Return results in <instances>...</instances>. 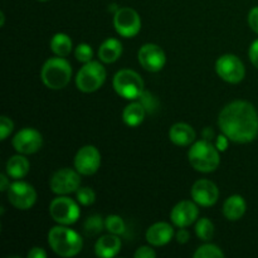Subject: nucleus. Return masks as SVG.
I'll return each instance as SVG.
<instances>
[{
  "instance_id": "nucleus-30",
  "label": "nucleus",
  "mask_w": 258,
  "mask_h": 258,
  "mask_svg": "<svg viewBox=\"0 0 258 258\" xmlns=\"http://www.w3.org/2000/svg\"><path fill=\"white\" fill-rule=\"evenodd\" d=\"M77 202L82 206L88 207L91 204L95 203L96 201V193L93 189L88 188V186H85V188H80L77 191Z\"/></svg>"
},
{
  "instance_id": "nucleus-33",
  "label": "nucleus",
  "mask_w": 258,
  "mask_h": 258,
  "mask_svg": "<svg viewBox=\"0 0 258 258\" xmlns=\"http://www.w3.org/2000/svg\"><path fill=\"white\" fill-rule=\"evenodd\" d=\"M134 256H135L136 258H155L156 252L154 251L151 247L141 246L136 249V252L134 253Z\"/></svg>"
},
{
  "instance_id": "nucleus-41",
  "label": "nucleus",
  "mask_w": 258,
  "mask_h": 258,
  "mask_svg": "<svg viewBox=\"0 0 258 258\" xmlns=\"http://www.w3.org/2000/svg\"><path fill=\"white\" fill-rule=\"evenodd\" d=\"M38 2H48V0H38Z\"/></svg>"
},
{
  "instance_id": "nucleus-16",
  "label": "nucleus",
  "mask_w": 258,
  "mask_h": 258,
  "mask_svg": "<svg viewBox=\"0 0 258 258\" xmlns=\"http://www.w3.org/2000/svg\"><path fill=\"white\" fill-rule=\"evenodd\" d=\"M198 204L194 201H183L171 209L170 219L174 226L178 228H186L198 219Z\"/></svg>"
},
{
  "instance_id": "nucleus-1",
  "label": "nucleus",
  "mask_w": 258,
  "mask_h": 258,
  "mask_svg": "<svg viewBox=\"0 0 258 258\" xmlns=\"http://www.w3.org/2000/svg\"><path fill=\"white\" fill-rule=\"evenodd\" d=\"M218 125L222 134L233 143H251L258 136V113L252 103L233 101L221 111Z\"/></svg>"
},
{
  "instance_id": "nucleus-24",
  "label": "nucleus",
  "mask_w": 258,
  "mask_h": 258,
  "mask_svg": "<svg viewBox=\"0 0 258 258\" xmlns=\"http://www.w3.org/2000/svg\"><path fill=\"white\" fill-rule=\"evenodd\" d=\"M72 39L64 33H57L50 39V49L58 57H67L72 52Z\"/></svg>"
},
{
  "instance_id": "nucleus-36",
  "label": "nucleus",
  "mask_w": 258,
  "mask_h": 258,
  "mask_svg": "<svg viewBox=\"0 0 258 258\" xmlns=\"http://www.w3.org/2000/svg\"><path fill=\"white\" fill-rule=\"evenodd\" d=\"M28 258H47V252L39 247H33L27 254Z\"/></svg>"
},
{
  "instance_id": "nucleus-22",
  "label": "nucleus",
  "mask_w": 258,
  "mask_h": 258,
  "mask_svg": "<svg viewBox=\"0 0 258 258\" xmlns=\"http://www.w3.org/2000/svg\"><path fill=\"white\" fill-rule=\"evenodd\" d=\"M29 161L23 154L12 156L5 165V171L9 175V178L14 179V180H20L24 176H27V174L29 173Z\"/></svg>"
},
{
  "instance_id": "nucleus-26",
  "label": "nucleus",
  "mask_w": 258,
  "mask_h": 258,
  "mask_svg": "<svg viewBox=\"0 0 258 258\" xmlns=\"http://www.w3.org/2000/svg\"><path fill=\"white\" fill-rule=\"evenodd\" d=\"M196 234L202 241H211L214 234V226L208 218L198 219L196 224Z\"/></svg>"
},
{
  "instance_id": "nucleus-18",
  "label": "nucleus",
  "mask_w": 258,
  "mask_h": 258,
  "mask_svg": "<svg viewBox=\"0 0 258 258\" xmlns=\"http://www.w3.org/2000/svg\"><path fill=\"white\" fill-rule=\"evenodd\" d=\"M121 239L117 234H106L97 239L95 244V253L101 258H112L121 251Z\"/></svg>"
},
{
  "instance_id": "nucleus-17",
  "label": "nucleus",
  "mask_w": 258,
  "mask_h": 258,
  "mask_svg": "<svg viewBox=\"0 0 258 258\" xmlns=\"http://www.w3.org/2000/svg\"><path fill=\"white\" fill-rule=\"evenodd\" d=\"M174 237V228L166 222H158L146 231V241L154 247L168 244Z\"/></svg>"
},
{
  "instance_id": "nucleus-9",
  "label": "nucleus",
  "mask_w": 258,
  "mask_h": 258,
  "mask_svg": "<svg viewBox=\"0 0 258 258\" xmlns=\"http://www.w3.org/2000/svg\"><path fill=\"white\" fill-rule=\"evenodd\" d=\"M216 72L226 82L236 85L243 81L246 70L242 60L234 54H223L216 62Z\"/></svg>"
},
{
  "instance_id": "nucleus-2",
  "label": "nucleus",
  "mask_w": 258,
  "mask_h": 258,
  "mask_svg": "<svg viewBox=\"0 0 258 258\" xmlns=\"http://www.w3.org/2000/svg\"><path fill=\"white\" fill-rule=\"evenodd\" d=\"M48 243L55 254L66 258L77 256L83 247L80 234L62 224L50 229L48 233Z\"/></svg>"
},
{
  "instance_id": "nucleus-7",
  "label": "nucleus",
  "mask_w": 258,
  "mask_h": 258,
  "mask_svg": "<svg viewBox=\"0 0 258 258\" xmlns=\"http://www.w3.org/2000/svg\"><path fill=\"white\" fill-rule=\"evenodd\" d=\"M49 214L53 221L62 226L75 224L80 218V207L73 199L68 197L59 196L54 198L49 204Z\"/></svg>"
},
{
  "instance_id": "nucleus-8",
  "label": "nucleus",
  "mask_w": 258,
  "mask_h": 258,
  "mask_svg": "<svg viewBox=\"0 0 258 258\" xmlns=\"http://www.w3.org/2000/svg\"><path fill=\"white\" fill-rule=\"evenodd\" d=\"M8 201L19 211H28L37 202V191L30 184L17 180L9 185L7 190Z\"/></svg>"
},
{
  "instance_id": "nucleus-29",
  "label": "nucleus",
  "mask_w": 258,
  "mask_h": 258,
  "mask_svg": "<svg viewBox=\"0 0 258 258\" xmlns=\"http://www.w3.org/2000/svg\"><path fill=\"white\" fill-rule=\"evenodd\" d=\"M75 55H76V59L81 63H88L92 60L93 57V50L91 48V45H88L87 43H81V44L77 45L75 50Z\"/></svg>"
},
{
  "instance_id": "nucleus-13",
  "label": "nucleus",
  "mask_w": 258,
  "mask_h": 258,
  "mask_svg": "<svg viewBox=\"0 0 258 258\" xmlns=\"http://www.w3.org/2000/svg\"><path fill=\"white\" fill-rule=\"evenodd\" d=\"M42 145V134L32 127L23 128L13 138V148L17 153L23 154V155L37 153L38 150H40Z\"/></svg>"
},
{
  "instance_id": "nucleus-37",
  "label": "nucleus",
  "mask_w": 258,
  "mask_h": 258,
  "mask_svg": "<svg viewBox=\"0 0 258 258\" xmlns=\"http://www.w3.org/2000/svg\"><path fill=\"white\" fill-rule=\"evenodd\" d=\"M228 141H231V140H229V139L227 138L224 134H223V135L218 136V138H217V140H216V148L218 149L219 151L227 150V148H228Z\"/></svg>"
},
{
  "instance_id": "nucleus-10",
  "label": "nucleus",
  "mask_w": 258,
  "mask_h": 258,
  "mask_svg": "<svg viewBox=\"0 0 258 258\" xmlns=\"http://www.w3.org/2000/svg\"><path fill=\"white\" fill-rule=\"evenodd\" d=\"M113 25L121 37L133 38L141 29L140 15L131 8H118L113 17Z\"/></svg>"
},
{
  "instance_id": "nucleus-3",
  "label": "nucleus",
  "mask_w": 258,
  "mask_h": 258,
  "mask_svg": "<svg viewBox=\"0 0 258 258\" xmlns=\"http://www.w3.org/2000/svg\"><path fill=\"white\" fill-rule=\"evenodd\" d=\"M188 158L190 165L201 173H212L218 168L221 163L219 150L216 145L206 139L197 141L191 145V148L189 149Z\"/></svg>"
},
{
  "instance_id": "nucleus-19",
  "label": "nucleus",
  "mask_w": 258,
  "mask_h": 258,
  "mask_svg": "<svg viewBox=\"0 0 258 258\" xmlns=\"http://www.w3.org/2000/svg\"><path fill=\"white\" fill-rule=\"evenodd\" d=\"M196 131L190 125L184 122L174 123L169 130V139L176 146H189L196 141Z\"/></svg>"
},
{
  "instance_id": "nucleus-27",
  "label": "nucleus",
  "mask_w": 258,
  "mask_h": 258,
  "mask_svg": "<svg viewBox=\"0 0 258 258\" xmlns=\"http://www.w3.org/2000/svg\"><path fill=\"white\" fill-rule=\"evenodd\" d=\"M193 256L194 258H222L224 257V253L216 244L207 243L198 247V249L194 252Z\"/></svg>"
},
{
  "instance_id": "nucleus-11",
  "label": "nucleus",
  "mask_w": 258,
  "mask_h": 258,
  "mask_svg": "<svg viewBox=\"0 0 258 258\" xmlns=\"http://www.w3.org/2000/svg\"><path fill=\"white\" fill-rule=\"evenodd\" d=\"M80 175L81 174L77 170H72L68 168L55 171L49 181L50 190L57 196H67V194L75 193L80 189Z\"/></svg>"
},
{
  "instance_id": "nucleus-25",
  "label": "nucleus",
  "mask_w": 258,
  "mask_h": 258,
  "mask_svg": "<svg viewBox=\"0 0 258 258\" xmlns=\"http://www.w3.org/2000/svg\"><path fill=\"white\" fill-rule=\"evenodd\" d=\"M103 228H105V221L98 214L90 216L83 224V231L86 236H97L102 232Z\"/></svg>"
},
{
  "instance_id": "nucleus-34",
  "label": "nucleus",
  "mask_w": 258,
  "mask_h": 258,
  "mask_svg": "<svg viewBox=\"0 0 258 258\" xmlns=\"http://www.w3.org/2000/svg\"><path fill=\"white\" fill-rule=\"evenodd\" d=\"M248 24L251 29L253 30L256 34H258V7L251 9L248 14Z\"/></svg>"
},
{
  "instance_id": "nucleus-4",
  "label": "nucleus",
  "mask_w": 258,
  "mask_h": 258,
  "mask_svg": "<svg viewBox=\"0 0 258 258\" xmlns=\"http://www.w3.org/2000/svg\"><path fill=\"white\" fill-rule=\"evenodd\" d=\"M72 67L64 57H54L45 60L40 71V78L45 87L50 90H62L70 83Z\"/></svg>"
},
{
  "instance_id": "nucleus-21",
  "label": "nucleus",
  "mask_w": 258,
  "mask_h": 258,
  "mask_svg": "<svg viewBox=\"0 0 258 258\" xmlns=\"http://www.w3.org/2000/svg\"><path fill=\"white\" fill-rule=\"evenodd\" d=\"M247 209L246 201L241 196H231L223 204V214L228 221H238L244 216Z\"/></svg>"
},
{
  "instance_id": "nucleus-39",
  "label": "nucleus",
  "mask_w": 258,
  "mask_h": 258,
  "mask_svg": "<svg viewBox=\"0 0 258 258\" xmlns=\"http://www.w3.org/2000/svg\"><path fill=\"white\" fill-rule=\"evenodd\" d=\"M8 174H2L0 175V190L2 191H7L8 188H9L10 183L9 180H8Z\"/></svg>"
},
{
  "instance_id": "nucleus-14",
  "label": "nucleus",
  "mask_w": 258,
  "mask_h": 258,
  "mask_svg": "<svg viewBox=\"0 0 258 258\" xmlns=\"http://www.w3.org/2000/svg\"><path fill=\"white\" fill-rule=\"evenodd\" d=\"M139 63L144 70L149 72H159L164 68L166 62L165 52L154 43H146L139 49Z\"/></svg>"
},
{
  "instance_id": "nucleus-6",
  "label": "nucleus",
  "mask_w": 258,
  "mask_h": 258,
  "mask_svg": "<svg viewBox=\"0 0 258 258\" xmlns=\"http://www.w3.org/2000/svg\"><path fill=\"white\" fill-rule=\"evenodd\" d=\"M116 93L126 100H138L144 92V81L138 72L133 70H121L112 81Z\"/></svg>"
},
{
  "instance_id": "nucleus-23",
  "label": "nucleus",
  "mask_w": 258,
  "mask_h": 258,
  "mask_svg": "<svg viewBox=\"0 0 258 258\" xmlns=\"http://www.w3.org/2000/svg\"><path fill=\"white\" fill-rule=\"evenodd\" d=\"M146 110L141 102H131L123 108L122 111V120L125 125L130 127H136L141 125L145 120Z\"/></svg>"
},
{
  "instance_id": "nucleus-35",
  "label": "nucleus",
  "mask_w": 258,
  "mask_h": 258,
  "mask_svg": "<svg viewBox=\"0 0 258 258\" xmlns=\"http://www.w3.org/2000/svg\"><path fill=\"white\" fill-rule=\"evenodd\" d=\"M248 55L252 64H253L256 68H258V39L254 40V42L251 44V47H249Z\"/></svg>"
},
{
  "instance_id": "nucleus-5",
  "label": "nucleus",
  "mask_w": 258,
  "mask_h": 258,
  "mask_svg": "<svg viewBox=\"0 0 258 258\" xmlns=\"http://www.w3.org/2000/svg\"><path fill=\"white\" fill-rule=\"evenodd\" d=\"M106 81V70L100 62L91 60L85 63L76 76V86L85 93L100 90Z\"/></svg>"
},
{
  "instance_id": "nucleus-32",
  "label": "nucleus",
  "mask_w": 258,
  "mask_h": 258,
  "mask_svg": "<svg viewBox=\"0 0 258 258\" xmlns=\"http://www.w3.org/2000/svg\"><path fill=\"white\" fill-rule=\"evenodd\" d=\"M14 128V123L7 116H2L0 118V140H5Z\"/></svg>"
},
{
  "instance_id": "nucleus-38",
  "label": "nucleus",
  "mask_w": 258,
  "mask_h": 258,
  "mask_svg": "<svg viewBox=\"0 0 258 258\" xmlns=\"http://www.w3.org/2000/svg\"><path fill=\"white\" fill-rule=\"evenodd\" d=\"M175 238H176V241H178V243L184 244L189 241V238H190V234H189V232L186 231L185 228H180L178 232H176Z\"/></svg>"
},
{
  "instance_id": "nucleus-12",
  "label": "nucleus",
  "mask_w": 258,
  "mask_h": 258,
  "mask_svg": "<svg viewBox=\"0 0 258 258\" xmlns=\"http://www.w3.org/2000/svg\"><path fill=\"white\" fill-rule=\"evenodd\" d=\"M101 154L93 145H86L75 156V168L81 175H93L100 169Z\"/></svg>"
},
{
  "instance_id": "nucleus-15",
  "label": "nucleus",
  "mask_w": 258,
  "mask_h": 258,
  "mask_svg": "<svg viewBox=\"0 0 258 258\" xmlns=\"http://www.w3.org/2000/svg\"><path fill=\"white\" fill-rule=\"evenodd\" d=\"M191 198L198 206L212 207L218 202L219 190L216 184L208 179H201L191 186Z\"/></svg>"
},
{
  "instance_id": "nucleus-20",
  "label": "nucleus",
  "mask_w": 258,
  "mask_h": 258,
  "mask_svg": "<svg viewBox=\"0 0 258 258\" xmlns=\"http://www.w3.org/2000/svg\"><path fill=\"white\" fill-rule=\"evenodd\" d=\"M121 54H122V44L116 38H108L98 48V58L106 64L116 62Z\"/></svg>"
},
{
  "instance_id": "nucleus-31",
  "label": "nucleus",
  "mask_w": 258,
  "mask_h": 258,
  "mask_svg": "<svg viewBox=\"0 0 258 258\" xmlns=\"http://www.w3.org/2000/svg\"><path fill=\"white\" fill-rule=\"evenodd\" d=\"M139 100H140V102L143 103V106L145 107L146 112H154V111L156 110V107H158V102H156L155 98H154L150 93L146 92V91H144L143 95L139 97Z\"/></svg>"
},
{
  "instance_id": "nucleus-40",
  "label": "nucleus",
  "mask_w": 258,
  "mask_h": 258,
  "mask_svg": "<svg viewBox=\"0 0 258 258\" xmlns=\"http://www.w3.org/2000/svg\"><path fill=\"white\" fill-rule=\"evenodd\" d=\"M4 23H5V15L4 13H0V27H4Z\"/></svg>"
},
{
  "instance_id": "nucleus-28",
  "label": "nucleus",
  "mask_w": 258,
  "mask_h": 258,
  "mask_svg": "<svg viewBox=\"0 0 258 258\" xmlns=\"http://www.w3.org/2000/svg\"><path fill=\"white\" fill-rule=\"evenodd\" d=\"M105 228L107 229L108 233L120 236V234L125 232V222H123V219L120 216L111 214V216H108L105 219Z\"/></svg>"
}]
</instances>
